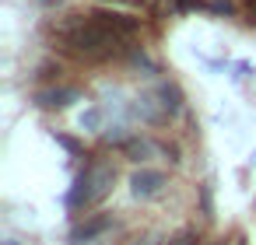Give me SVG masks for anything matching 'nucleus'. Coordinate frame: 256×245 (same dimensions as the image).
Masks as SVG:
<instances>
[{
  "label": "nucleus",
  "mask_w": 256,
  "mask_h": 245,
  "mask_svg": "<svg viewBox=\"0 0 256 245\" xmlns=\"http://www.w3.org/2000/svg\"><path fill=\"white\" fill-rule=\"evenodd\" d=\"M168 245H193V235H179V238H172Z\"/></svg>",
  "instance_id": "nucleus-3"
},
{
  "label": "nucleus",
  "mask_w": 256,
  "mask_h": 245,
  "mask_svg": "<svg viewBox=\"0 0 256 245\" xmlns=\"http://www.w3.org/2000/svg\"><path fill=\"white\" fill-rule=\"evenodd\" d=\"M137 25L123 14H106V11H92V14H78L60 28V42L67 53L84 56V60H109L130 49Z\"/></svg>",
  "instance_id": "nucleus-1"
},
{
  "label": "nucleus",
  "mask_w": 256,
  "mask_h": 245,
  "mask_svg": "<svg viewBox=\"0 0 256 245\" xmlns=\"http://www.w3.org/2000/svg\"><path fill=\"white\" fill-rule=\"evenodd\" d=\"M130 245H158V242H154V238H134Z\"/></svg>",
  "instance_id": "nucleus-4"
},
{
  "label": "nucleus",
  "mask_w": 256,
  "mask_h": 245,
  "mask_svg": "<svg viewBox=\"0 0 256 245\" xmlns=\"http://www.w3.org/2000/svg\"><path fill=\"white\" fill-rule=\"evenodd\" d=\"M112 179H116V172L112 168H106V165H92L84 175H81V182H78V193H74V203L81 207H92V203H98L106 193H109V186H112Z\"/></svg>",
  "instance_id": "nucleus-2"
},
{
  "label": "nucleus",
  "mask_w": 256,
  "mask_h": 245,
  "mask_svg": "<svg viewBox=\"0 0 256 245\" xmlns=\"http://www.w3.org/2000/svg\"><path fill=\"white\" fill-rule=\"evenodd\" d=\"M126 4H144V0H126Z\"/></svg>",
  "instance_id": "nucleus-5"
}]
</instances>
